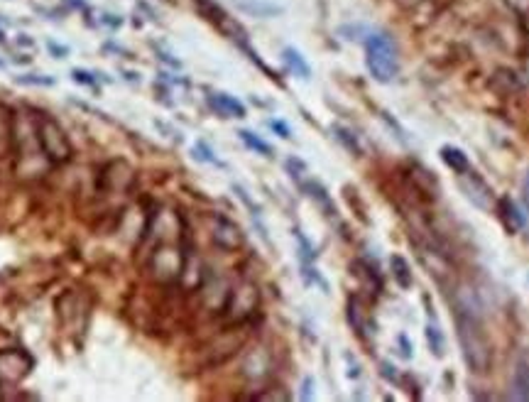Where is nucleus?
Returning a JSON list of instances; mask_svg holds the SVG:
<instances>
[{
	"mask_svg": "<svg viewBox=\"0 0 529 402\" xmlns=\"http://www.w3.org/2000/svg\"><path fill=\"white\" fill-rule=\"evenodd\" d=\"M456 319V336L463 351V361L473 373H488L490 361H493V351H490V339L485 332L483 317L478 307H473L468 300H456L454 307Z\"/></svg>",
	"mask_w": 529,
	"mask_h": 402,
	"instance_id": "1",
	"label": "nucleus"
},
{
	"mask_svg": "<svg viewBox=\"0 0 529 402\" xmlns=\"http://www.w3.org/2000/svg\"><path fill=\"white\" fill-rule=\"evenodd\" d=\"M208 106L216 111L220 118H245L247 111L245 106L238 101L235 96H230V93H211L208 96Z\"/></svg>",
	"mask_w": 529,
	"mask_h": 402,
	"instance_id": "10",
	"label": "nucleus"
},
{
	"mask_svg": "<svg viewBox=\"0 0 529 402\" xmlns=\"http://www.w3.org/2000/svg\"><path fill=\"white\" fill-rule=\"evenodd\" d=\"M365 64L375 81L390 84L400 71V59H397L392 37L385 35V32H373L365 42Z\"/></svg>",
	"mask_w": 529,
	"mask_h": 402,
	"instance_id": "3",
	"label": "nucleus"
},
{
	"mask_svg": "<svg viewBox=\"0 0 529 402\" xmlns=\"http://www.w3.org/2000/svg\"><path fill=\"white\" fill-rule=\"evenodd\" d=\"M257 307H260V290L250 280H242L235 287H230L223 314L230 319V324L240 327V324H245L257 312Z\"/></svg>",
	"mask_w": 529,
	"mask_h": 402,
	"instance_id": "5",
	"label": "nucleus"
},
{
	"mask_svg": "<svg viewBox=\"0 0 529 402\" xmlns=\"http://www.w3.org/2000/svg\"><path fill=\"white\" fill-rule=\"evenodd\" d=\"M507 5H510L512 10H517L520 15H525V13H529V0H505Z\"/></svg>",
	"mask_w": 529,
	"mask_h": 402,
	"instance_id": "24",
	"label": "nucleus"
},
{
	"mask_svg": "<svg viewBox=\"0 0 529 402\" xmlns=\"http://www.w3.org/2000/svg\"><path fill=\"white\" fill-rule=\"evenodd\" d=\"M304 191L309 196H311L314 201H319L321 203L324 208H326L328 213H333V206H331V199H328V194H326V189H324L319 181H309V184H304Z\"/></svg>",
	"mask_w": 529,
	"mask_h": 402,
	"instance_id": "19",
	"label": "nucleus"
},
{
	"mask_svg": "<svg viewBox=\"0 0 529 402\" xmlns=\"http://www.w3.org/2000/svg\"><path fill=\"white\" fill-rule=\"evenodd\" d=\"M390 265H392V273H395L397 285H400L402 290H410V287H412V282H415V277H412V268H410V263H407L402 255H392V260H390Z\"/></svg>",
	"mask_w": 529,
	"mask_h": 402,
	"instance_id": "14",
	"label": "nucleus"
},
{
	"mask_svg": "<svg viewBox=\"0 0 529 402\" xmlns=\"http://www.w3.org/2000/svg\"><path fill=\"white\" fill-rule=\"evenodd\" d=\"M333 133H336V137H338V140L343 142L346 147H348V150L353 152V155H360V145H358L356 135H353L351 130L341 128V125H333Z\"/></svg>",
	"mask_w": 529,
	"mask_h": 402,
	"instance_id": "20",
	"label": "nucleus"
},
{
	"mask_svg": "<svg viewBox=\"0 0 529 402\" xmlns=\"http://www.w3.org/2000/svg\"><path fill=\"white\" fill-rule=\"evenodd\" d=\"M512 388H515V398L529 400V363H517L515 380H512Z\"/></svg>",
	"mask_w": 529,
	"mask_h": 402,
	"instance_id": "15",
	"label": "nucleus"
},
{
	"mask_svg": "<svg viewBox=\"0 0 529 402\" xmlns=\"http://www.w3.org/2000/svg\"><path fill=\"white\" fill-rule=\"evenodd\" d=\"M257 400H289V393H257Z\"/></svg>",
	"mask_w": 529,
	"mask_h": 402,
	"instance_id": "26",
	"label": "nucleus"
},
{
	"mask_svg": "<svg viewBox=\"0 0 529 402\" xmlns=\"http://www.w3.org/2000/svg\"><path fill=\"white\" fill-rule=\"evenodd\" d=\"M498 211H500V218H503L505 228L512 231V233H515V231H520L522 226H525V216H522L520 208L515 206V201L507 199V196H503V199H500Z\"/></svg>",
	"mask_w": 529,
	"mask_h": 402,
	"instance_id": "11",
	"label": "nucleus"
},
{
	"mask_svg": "<svg viewBox=\"0 0 529 402\" xmlns=\"http://www.w3.org/2000/svg\"><path fill=\"white\" fill-rule=\"evenodd\" d=\"M311 398V380H304V393H301V400Z\"/></svg>",
	"mask_w": 529,
	"mask_h": 402,
	"instance_id": "27",
	"label": "nucleus"
},
{
	"mask_svg": "<svg viewBox=\"0 0 529 402\" xmlns=\"http://www.w3.org/2000/svg\"><path fill=\"white\" fill-rule=\"evenodd\" d=\"M0 42H3V30H0Z\"/></svg>",
	"mask_w": 529,
	"mask_h": 402,
	"instance_id": "30",
	"label": "nucleus"
},
{
	"mask_svg": "<svg viewBox=\"0 0 529 402\" xmlns=\"http://www.w3.org/2000/svg\"><path fill=\"white\" fill-rule=\"evenodd\" d=\"M441 159L446 162V167L454 169V174H463L471 169V162H468V157L463 155V150L454 145H444L441 147Z\"/></svg>",
	"mask_w": 529,
	"mask_h": 402,
	"instance_id": "13",
	"label": "nucleus"
},
{
	"mask_svg": "<svg viewBox=\"0 0 529 402\" xmlns=\"http://www.w3.org/2000/svg\"><path fill=\"white\" fill-rule=\"evenodd\" d=\"M194 152H196V157H198V159H206V162H216V157H213V152L208 150V147L203 145V142H198Z\"/></svg>",
	"mask_w": 529,
	"mask_h": 402,
	"instance_id": "23",
	"label": "nucleus"
},
{
	"mask_svg": "<svg viewBox=\"0 0 529 402\" xmlns=\"http://www.w3.org/2000/svg\"><path fill=\"white\" fill-rule=\"evenodd\" d=\"M269 368H272V361H269V351L264 349H252L245 358V366H242V376L247 380H264L269 376Z\"/></svg>",
	"mask_w": 529,
	"mask_h": 402,
	"instance_id": "9",
	"label": "nucleus"
},
{
	"mask_svg": "<svg viewBox=\"0 0 529 402\" xmlns=\"http://www.w3.org/2000/svg\"><path fill=\"white\" fill-rule=\"evenodd\" d=\"M525 199L529 201V177H527V181H525Z\"/></svg>",
	"mask_w": 529,
	"mask_h": 402,
	"instance_id": "28",
	"label": "nucleus"
},
{
	"mask_svg": "<svg viewBox=\"0 0 529 402\" xmlns=\"http://www.w3.org/2000/svg\"><path fill=\"white\" fill-rule=\"evenodd\" d=\"M35 130H37V140H40V147L47 157V162L52 167H62V164H69L74 159V145H71L69 135L52 115L47 113H35Z\"/></svg>",
	"mask_w": 529,
	"mask_h": 402,
	"instance_id": "2",
	"label": "nucleus"
},
{
	"mask_svg": "<svg viewBox=\"0 0 529 402\" xmlns=\"http://www.w3.org/2000/svg\"><path fill=\"white\" fill-rule=\"evenodd\" d=\"M461 177V189H463V194H466V199L468 201H473L476 206H481V208H490V199H493V191H490V186L485 184V181L478 177L476 172H463V174H459Z\"/></svg>",
	"mask_w": 529,
	"mask_h": 402,
	"instance_id": "8",
	"label": "nucleus"
},
{
	"mask_svg": "<svg viewBox=\"0 0 529 402\" xmlns=\"http://www.w3.org/2000/svg\"><path fill=\"white\" fill-rule=\"evenodd\" d=\"M427 344H429V349H432L434 356L444 358V354H446V339H444V332H441L437 324H429V327H427Z\"/></svg>",
	"mask_w": 529,
	"mask_h": 402,
	"instance_id": "18",
	"label": "nucleus"
},
{
	"mask_svg": "<svg viewBox=\"0 0 529 402\" xmlns=\"http://www.w3.org/2000/svg\"><path fill=\"white\" fill-rule=\"evenodd\" d=\"M35 368V358L25 349H0V385H18Z\"/></svg>",
	"mask_w": 529,
	"mask_h": 402,
	"instance_id": "6",
	"label": "nucleus"
},
{
	"mask_svg": "<svg viewBox=\"0 0 529 402\" xmlns=\"http://www.w3.org/2000/svg\"><path fill=\"white\" fill-rule=\"evenodd\" d=\"M284 62L287 67H289L292 71H294L296 76H301V79H309L311 76V69H309V64L304 62V57H301L296 49H284Z\"/></svg>",
	"mask_w": 529,
	"mask_h": 402,
	"instance_id": "16",
	"label": "nucleus"
},
{
	"mask_svg": "<svg viewBox=\"0 0 529 402\" xmlns=\"http://www.w3.org/2000/svg\"><path fill=\"white\" fill-rule=\"evenodd\" d=\"M13 155V113L0 106V159Z\"/></svg>",
	"mask_w": 529,
	"mask_h": 402,
	"instance_id": "12",
	"label": "nucleus"
},
{
	"mask_svg": "<svg viewBox=\"0 0 529 402\" xmlns=\"http://www.w3.org/2000/svg\"><path fill=\"white\" fill-rule=\"evenodd\" d=\"M211 240H213V245L220 248V250L235 253L245 245V233H242L240 226L235 221L220 216V213H213L211 216Z\"/></svg>",
	"mask_w": 529,
	"mask_h": 402,
	"instance_id": "7",
	"label": "nucleus"
},
{
	"mask_svg": "<svg viewBox=\"0 0 529 402\" xmlns=\"http://www.w3.org/2000/svg\"><path fill=\"white\" fill-rule=\"evenodd\" d=\"M287 169L292 172V177L294 179H299L301 177V172H304V162H299V159H287Z\"/></svg>",
	"mask_w": 529,
	"mask_h": 402,
	"instance_id": "22",
	"label": "nucleus"
},
{
	"mask_svg": "<svg viewBox=\"0 0 529 402\" xmlns=\"http://www.w3.org/2000/svg\"><path fill=\"white\" fill-rule=\"evenodd\" d=\"M522 18H525V27H527V32H529V13H525Z\"/></svg>",
	"mask_w": 529,
	"mask_h": 402,
	"instance_id": "29",
	"label": "nucleus"
},
{
	"mask_svg": "<svg viewBox=\"0 0 529 402\" xmlns=\"http://www.w3.org/2000/svg\"><path fill=\"white\" fill-rule=\"evenodd\" d=\"M186 255H189V253H184V248L179 243L159 240V243L152 248L150 258H147V270H150L154 282H159V285L179 282L181 273H184V265H186Z\"/></svg>",
	"mask_w": 529,
	"mask_h": 402,
	"instance_id": "4",
	"label": "nucleus"
},
{
	"mask_svg": "<svg viewBox=\"0 0 529 402\" xmlns=\"http://www.w3.org/2000/svg\"><path fill=\"white\" fill-rule=\"evenodd\" d=\"M18 84H37V86H52L54 79L49 76H18Z\"/></svg>",
	"mask_w": 529,
	"mask_h": 402,
	"instance_id": "21",
	"label": "nucleus"
},
{
	"mask_svg": "<svg viewBox=\"0 0 529 402\" xmlns=\"http://www.w3.org/2000/svg\"><path fill=\"white\" fill-rule=\"evenodd\" d=\"M269 128H272L274 133H279V137H292L289 128H287L284 123H279V120H269Z\"/></svg>",
	"mask_w": 529,
	"mask_h": 402,
	"instance_id": "25",
	"label": "nucleus"
},
{
	"mask_svg": "<svg viewBox=\"0 0 529 402\" xmlns=\"http://www.w3.org/2000/svg\"><path fill=\"white\" fill-rule=\"evenodd\" d=\"M238 135L252 152H257V155H262V157H272V145H269V142H264L262 137H257L255 133H250V130H240Z\"/></svg>",
	"mask_w": 529,
	"mask_h": 402,
	"instance_id": "17",
	"label": "nucleus"
}]
</instances>
